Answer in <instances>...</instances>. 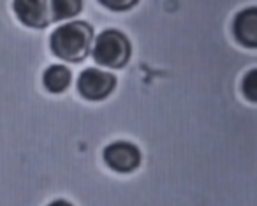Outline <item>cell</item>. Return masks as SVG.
Returning <instances> with one entry per match:
<instances>
[{
	"label": "cell",
	"mask_w": 257,
	"mask_h": 206,
	"mask_svg": "<svg viewBox=\"0 0 257 206\" xmlns=\"http://www.w3.org/2000/svg\"><path fill=\"white\" fill-rule=\"evenodd\" d=\"M93 29L86 22H71L58 27L50 37L51 53L64 62L79 64L90 53Z\"/></svg>",
	"instance_id": "1"
},
{
	"label": "cell",
	"mask_w": 257,
	"mask_h": 206,
	"mask_svg": "<svg viewBox=\"0 0 257 206\" xmlns=\"http://www.w3.org/2000/svg\"><path fill=\"white\" fill-rule=\"evenodd\" d=\"M131 53H133L131 41L127 39L125 34L114 29H107L102 34H99L92 50L93 60L99 65L109 69L125 67L127 62L131 60Z\"/></svg>",
	"instance_id": "2"
},
{
	"label": "cell",
	"mask_w": 257,
	"mask_h": 206,
	"mask_svg": "<svg viewBox=\"0 0 257 206\" xmlns=\"http://www.w3.org/2000/svg\"><path fill=\"white\" fill-rule=\"evenodd\" d=\"M114 86H116V78L111 72H104L93 67L85 69L76 83L79 95L86 100H104L113 93Z\"/></svg>",
	"instance_id": "3"
},
{
	"label": "cell",
	"mask_w": 257,
	"mask_h": 206,
	"mask_svg": "<svg viewBox=\"0 0 257 206\" xmlns=\"http://www.w3.org/2000/svg\"><path fill=\"white\" fill-rule=\"evenodd\" d=\"M106 166L114 173H133L141 164V152L134 143L114 141L107 145L102 152Z\"/></svg>",
	"instance_id": "4"
},
{
	"label": "cell",
	"mask_w": 257,
	"mask_h": 206,
	"mask_svg": "<svg viewBox=\"0 0 257 206\" xmlns=\"http://www.w3.org/2000/svg\"><path fill=\"white\" fill-rule=\"evenodd\" d=\"M13 9L20 23L29 29H46L51 22L48 0H15Z\"/></svg>",
	"instance_id": "5"
},
{
	"label": "cell",
	"mask_w": 257,
	"mask_h": 206,
	"mask_svg": "<svg viewBox=\"0 0 257 206\" xmlns=\"http://www.w3.org/2000/svg\"><path fill=\"white\" fill-rule=\"evenodd\" d=\"M232 36L236 43L248 50L257 48V9L248 8L239 11L232 22Z\"/></svg>",
	"instance_id": "6"
},
{
	"label": "cell",
	"mask_w": 257,
	"mask_h": 206,
	"mask_svg": "<svg viewBox=\"0 0 257 206\" xmlns=\"http://www.w3.org/2000/svg\"><path fill=\"white\" fill-rule=\"evenodd\" d=\"M72 81V74L65 65L55 64L44 71L43 74V85L50 93H62L69 88Z\"/></svg>",
	"instance_id": "7"
},
{
	"label": "cell",
	"mask_w": 257,
	"mask_h": 206,
	"mask_svg": "<svg viewBox=\"0 0 257 206\" xmlns=\"http://www.w3.org/2000/svg\"><path fill=\"white\" fill-rule=\"evenodd\" d=\"M83 0H51V15L53 22L74 18L81 13Z\"/></svg>",
	"instance_id": "8"
},
{
	"label": "cell",
	"mask_w": 257,
	"mask_h": 206,
	"mask_svg": "<svg viewBox=\"0 0 257 206\" xmlns=\"http://www.w3.org/2000/svg\"><path fill=\"white\" fill-rule=\"evenodd\" d=\"M255 74L257 71L255 69H252V71H248V74L245 76V79H243L241 83V92L243 95L248 99V102H255L257 100V81H255Z\"/></svg>",
	"instance_id": "9"
},
{
	"label": "cell",
	"mask_w": 257,
	"mask_h": 206,
	"mask_svg": "<svg viewBox=\"0 0 257 206\" xmlns=\"http://www.w3.org/2000/svg\"><path fill=\"white\" fill-rule=\"evenodd\" d=\"M97 2H99L102 8L109 9V11L121 13V11H128V9H133L140 0H97Z\"/></svg>",
	"instance_id": "10"
},
{
	"label": "cell",
	"mask_w": 257,
	"mask_h": 206,
	"mask_svg": "<svg viewBox=\"0 0 257 206\" xmlns=\"http://www.w3.org/2000/svg\"><path fill=\"white\" fill-rule=\"evenodd\" d=\"M48 206H72L69 201H65V199H57V201H51Z\"/></svg>",
	"instance_id": "11"
}]
</instances>
